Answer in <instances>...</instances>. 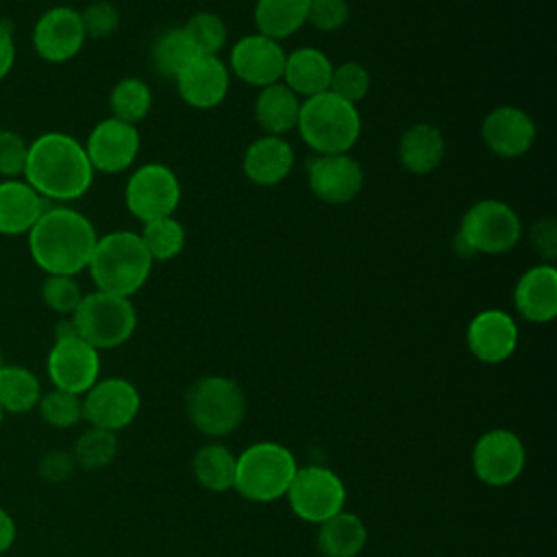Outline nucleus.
<instances>
[{
  "mask_svg": "<svg viewBox=\"0 0 557 557\" xmlns=\"http://www.w3.org/2000/svg\"><path fill=\"white\" fill-rule=\"evenodd\" d=\"M139 144V131L111 115L91 128L87 144L83 146L94 172L117 174L135 163Z\"/></svg>",
  "mask_w": 557,
  "mask_h": 557,
  "instance_id": "15",
  "label": "nucleus"
},
{
  "mask_svg": "<svg viewBox=\"0 0 557 557\" xmlns=\"http://www.w3.org/2000/svg\"><path fill=\"white\" fill-rule=\"evenodd\" d=\"M13 63H15L13 30H11V24L0 22V81L9 76Z\"/></svg>",
  "mask_w": 557,
  "mask_h": 557,
  "instance_id": "44",
  "label": "nucleus"
},
{
  "mask_svg": "<svg viewBox=\"0 0 557 557\" xmlns=\"http://www.w3.org/2000/svg\"><path fill=\"white\" fill-rule=\"evenodd\" d=\"M2 420H4V411H2V407H0V426H2Z\"/></svg>",
  "mask_w": 557,
  "mask_h": 557,
  "instance_id": "46",
  "label": "nucleus"
},
{
  "mask_svg": "<svg viewBox=\"0 0 557 557\" xmlns=\"http://www.w3.org/2000/svg\"><path fill=\"white\" fill-rule=\"evenodd\" d=\"M307 185L326 205H346L363 189V170L348 154H315L307 161Z\"/></svg>",
  "mask_w": 557,
  "mask_h": 557,
  "instance_id": "14",
  "label": "nucleus"
},
{
  "mask_svg": "<svg viewBox=\"0 0 557 557\" xmlns=\"http://www.w3.org/2000/svg\"><path fill=\"white\" fill-rule=\"evenodd\" d=\"M307 13L309 0H257L252 20L259 35L281 41L307 24Z\"/></svg>",
  "mask_w": 557,
  "mask_h": 557,
  "instance_id": "28",
  "label": "nucleus"
},
{
  "mask_svg": "<svg viewBox=\"0 0 557 557\" xmlns=\"http://www.w3.org/2000/svg\"><path fill=\"white\" fill-rule=\"evenodd\" d=\"M187 37L191 39L194 48L198 54L202 57H220L224 44H226V37H228V30H226V24L220 15L211 13V11H200V13H194L187 24L183 26Z\"/></svg>",
  "mask_w": 557,
  "mask_h": 557,
  "instance_id": "35",
  "label": "nucleus"
},
{
  "mask_svg": "<svg viewBox=\"0 0 557 557\" xmlns=\"http://www.w3.org/2000/svg\"><path fill=\"white\" fill-rule=\"evenodd\" d=\"M196 481L209 492H226L235 485L237 457L222 444H205L191 461Z\"/></svg>",
  "mask_w": 557,
  "mask_h": 557,
  "instance_id": "29",
  "label": "nucleus"
},
{
  "mask_svg": "<svg viewBox=\"0 0 557 557\" xmlns=\"http://www.w3.org/2000/svg\"><path fill=\"white\" fill-rule=\"evenodd\" d=\"M46 200L22 178L0 181V235H28Z\"/></svg>",
  "mask_w": 557,
  "mask_h": 557,
  "instance_id": "23",
  "label": "nucleus"
},
{
  "mask_svg": "<svg viewBox=\"0 0 557 557\" xmlns=\"http://www.w3.org/2000/svg\"><path fill=\"white\" fill-rule=\"evenodd\" d=\"M87 35L81 13L72 7H52L39 15L33 28V48L48 63H65L74 59Z\"/></svg>",
  "mask_w": 557,
  "mask_h": 557,
  "instance_id": "17",
  "label": "nucleus"
},
{
  "mask_svg": "<svg viewBox=\"0 0 557 557\" xmlns=\"http://www.w3.org/2000/svg\"><path fill=\"white\" fill-rule=\"evenodd\" d=\"M527 463L522 440L509 429H492L483 433L472 448V470L479 481L492 487L513 483Z\"/></svg>",
  "mask_w": 557,
  "mask_h": 557,
  "instance_id": "11",
  "label": "nucleus"
},
{
  "mask_svg": "<svg viewBox=\"0 0 557 557\" xmlns=\"http://www.w3.org/2000/svg\"><path fill=\"white\" fill-rule=\"evenodd\" d=\"M285 50L278 41L252 33L237 39L228 54V72L252 87H268L281 83L285 67Z\"/></svg>",
  "mask_w": 557,
  "mask_h": 557,
  "instance_id": "16",
  "label": "nucleus"
},
{
  "mask_svg": "<svg viewBox=\"0 0 557 557\" xmlns=\"http://www.w3.org/2000/svg\"><path fill=\"white\" fill-rule=\"evenodd\" d=\"M0 366H2V344H0Z\"/></svg>",
  "mask_w": 557,
  "mask_h": 557,
  "instance_id": "47",
  "label": "nucleus"
},
{
  "mask_svg": "<svg viewBox=\"0 0 557 557\" xmlns=\"http://www.w3.org/2000/svg\"><path fill=\"white\" fill-rule=\"evenodd\" d=\"M242 168L255 185L274 187L289 176L294 168V148L285 137L261 135L246 148Z\"/></svg>",
  "mask_w": 557,
  "mask_h": 557,
  "instance_id": "22",
  "label": "nucleus"
},
{
  "mask_svg": "<svg viewBox=\"0 0 557 557\" xmlns=\"http://www.w3.org/2000/svg\"><path fill=\"white\" fill-rule=\"evenodd\" d=\"M529 242L546 263H553L557 257V224H555V220L553 218L537 220L529 231Z\"/></svg>",
  "mask_w": 557,
  "mask_h": 557,
  "instance_id": "42",
  "label": "nucleus"
},
{
  "mask_svg": "<svg viewBox=\"0 0 557 557\" xmlns=\"http://www.w3.org/2000/svg\"><path fill=\"white\" fill-rule=\"evenodd\" d=\"M109 107L113 117L135 126L150 113L152 91L148 83H144L141 78H135V76L122 78L113 85L109 94Z\"/></svg>",
  "mask_w": 557,
  "mask_h": 557,
  "instance_id": "32",
  "label": "nucleus"
},
{
  "mask_svg": "<svg viewBox=\"0 0 557 557\" xmlns=\"http://www.w3.org/2000/svg\"><path fill=\"white\" fill-rule=\"evenodd\" d=\"M41 383L24 366H0V407L4 413H26L37 407Z\"/></svg>",
  "mask_w": 557,
  "mask_h": 557,
  "instance_id": "30",
  "label": "nucleus"
},
{
  "mask_svg": "<svg viewBox=\"0 0 557 557\" xmlns=\"http://www.w3.org/2000/svg\"><path fill=\"white\" fill-rule=\"evenodd\" d=\"M318 527V550L324 557H357L368 542L363 520L344 509Z\"/></svg>",
  "mask_w": 557,
  "mask_h": 557,
  "instance_id": "27",
  "label": "nucleus"
},
{
  "mask_svg": "<svg viewBox=\"0 0 557 557\" xmlns=\"http://www.w3.org/2000/svg\"><path fill=\"white\" fill-rule=\"evenodd\" d=\"M298 466L289 448L276 442H257L237 457L235 490L255 503H272L287 494Z\"/></svg>",
  "mask_w": 557,
  "mask_h": 557,
  "instance_id": "6",
  "label": "nucleus"
},
{
  "mask_svg": "<svg viewBox=\"0 0 557 557\" xmlns=\"http://www.w3.org/2000/svg\"><path fill=\"white\" fill-rule=\"evenodd\" d=\"M117 455V437L113 431L104 429H87L74 444V463L83 470H102Z\"/></svg>",
  "mask_w": 557,
  "mask_h": 557,
  "instance_id": "34",
  "label": "nucleus"
},
{
  "mask_svg": "<svg viewBox=\"0 0 557 557\" xmlns=\"http://www.w3.org/2000/svg\"><path fill=\"white\" fill-rule=\"evenodd\" d=\"M78 13H81L85 35L91 39H104V37L113 35L120 26V11L115 4H111L107 0H96Z\"/></svg>",
  "mask_w": 557,
  "mask_h": 557,
  "instance_id": "39",
  "label": "nucleus"
},
{
  "mask_svg": "<svg viewBox=\"0 0 557 557\" xmlns=\"http://www.w3.org/2000/svg\"><path fill=\"white\" fill-rule=\"evenodd\" d=\"M174 81L185 104L194 109H213L228 94L231 72L220 57L198 54Z\"/></svg>",
  "mask_w": 557,
  "mask_h": 557,
  "instance_id": "20",
  "label": "nucleus"
},
{
  "mask_svg": "<svg viewBox=\"0 0 557 557\" xmlns=\"http://www.w3.org/2000/svg\"><path fill=\"white\" fill-rule=\"evenodd\" d=\"M533 117L513 104L492 109L481 122V139L490 152L503 159H516L531 150L535 141Z\"/></svg>",
  "mask_w": 557,
  "mask_h": 557,
  "instance_id": "18",
  "label": "nucleus"
},
{
  "mask_svg": "<svg viewBox=\"0 0 557 557\" xmlns=\"http://www.w3.org/2000/svg\"><path fill=\"white\" fill-rule=\"evenodd\" d=\"M296 131L315 154H339L357 144L361 117L357 104L322 91L300 102Z\"/></svg>",
  "mask_w": 557,
  "mask_h": 557,
  "instance_id": "4",
  "label": "nucleus"
},
{
  "mask_svg": "<svg viewBox=\"0 0 557 557\" xmlns=\"http://www.w3.org/2000/svg\"><path fill=\"white\" fill-rule=\"evenodd\" d=\"M48 376L57 389L85 394L100 374V355L83 337L72 335L54 339L48 352Z\"/></svg>",
  "mask_w": 557,
  "mask_h": 557,
  "instance_id": "13",
  "label": "nucleus"
},
{
  "mask_svg": "<svg viewBox=\"0 0 557 557\" xmlns=\"http://www.w3.org/2000/svg\"><path fill=\"white\" fill-rule=\"evenodd\" d=\"M185 409L187 418L200 433L209 437H224L242 424L246 396L233 379L209 374L189 385L185 394Z\"/></svg>",
  "mask_w": 557,
  "mask_h": 557,
  "instance_id": "5",
  "label": "nucleus"
},
{
  "mask_svg": "<svg viewBox=\"0 0 557 557\" xmlns=\"http://www.w3.org/2000/svg\"><path fill=\"white\" fill-rule=\"evenodd\" d=\"M24 181L44 200H76L94 181L85 146L67 133L50 131L28 144Z\"/></svg>",
  "mask_w": 557,
  "mask_h": 557,
  "instance_id": "1",
  "label": "nucleus"
},
{
  "mask_svg": "<svg viewBox=\"0 0 557 557\" xmlns=\"http://www.w3.org/2000/svg\"><path fill=\"white\" fill-rule=\"evenodd\" d=\"M96 239L94 224L81 211L46 207L28 231V250L37 268L46 274L76 276L87 270Z\"/></svg>",
  "mask_w": 557,
  "mask_h": 557,
  "instance_id": "2",
  "label": "nucleus"
},
{
  "mask_svg": "<svg viewBox=\"0 0 557 557\" xmlns=\"http://www.w3.org/2000/svg\"><path fill=\"white\" fill-rule=\"evenodd\" d=\"M285 496L300 520L320 524L344 509L346 487L331 468L305 466L296 470Z\"/></svg>",
  "mask_w": 557,
  "mask_h": 557,
  "instance_id": "9",
  "label": "nucleus"
},
{
  "mask_svg": "<svg viewBox=\"0 0 557 557\" xmlns=\"http://www.w3.org/2000/svg\"><path fill=\"white\" fill-rule=\"evenodd\" d=\"M124 202L139 222L174 215L181 202L178 176L163 163H144L126 181Z\"/></svg>",
  "mask_w": 557,
  "mask_h": 557,
  "instance_id": "10",
  "label": "nucleus"
},
{
  "mask_svg": "<svg viewBox=\"0 0 557 557\" xmlns=\"http://www.w3.org/2000/svg\"><path fill=\"white\" fill-rule=\"evenodd\" d=\"M37 407L41 420L54 429H70L83 420V398L65 389L54 387L41 394Z\"/></svg>",
  "mask_w": 557,
  "mask_h": 557,
  "instance_id": "36",
  "label": "nucleus"
},
{
  "mask_svg": "<svg viewBox=\"0 0 557 557\" xmlns=\"http://www.w3.org/2000/svg\"><path fill=\"white\" fill-rule=\"evenodd\" d=\"M446 152V139L435 124H411L398 144L400 165L411 174H431L440 168Z\"/></svg>",
  "mask_w": 557,
  "mask_h": 557,
  "instance_id": "25",
  "label": "nucleus"
},
{
  "mask_svg": "<svg viewBox=\"0 0 557 557\" xmlns=\"http://www.w3.org/2000/svg\"><path fill=\"white\" fill-rule=\"evenodd\" d=\"M329 91L350 104H357L370 91V72L359 61H344L333 65Z\"/></svg>",
  "mask_w": 557,
  "mask_h": 557,
  "instance_id": "37",
  "label": "nucleus"
},
{
  "mask_svg": "<svg viewBox=\"0 0 557 557\" xmlns=\"http://www.w3.org/2000/svg\"><path fill=\"white\" fill-rule=\"evenodd\" d=\"M28 141L9 128H0V176L17 178L24 174Z\"/></svg>",
  "mask_w": 557,
  "mask_h": 557,
  "instance_id": "41",
  "label": "nucleus"
},
{
  "mask_svg": "<svg viewBox=\"0 0 557 557\" xmlns=\"http://www.w3.org/2000/svg\"><path fill=\"white\" fill-rule=\"evenodd\" d=\"M513 307L527 322L535 324L557 315V270L553 263H537L516 281Z\"/></svg>",
  "mask_w": 557,
  "mask_h": 557,
  "instance_id": "21",
  "label": "nucleus"
},
{
  "mask_svg": "<svg viewBox=\"0 0 557 557\" xmlns=\"http://www.w3.org/2000/svg\"><path fill=\"white\" fill-rule=\"evenodd\" d=\"M522 237L518 213L503 200H479L461 218L457 246L470 255L509 252Z\"/></svg>",
  "mask_w": 557,
  "mask_h": 557,
  "instance_id": "8",
  "label": "nucleus"
},
{
  "mask_svg": "<svg viewBox=\"0 0 557 557\" xmlns=\"http://www.w3.org/2000/svg\"><path fill=\"white\" fill-rule=\"evenodd\" d=\"M139 237H141V244L148 250L152 263L154 261L163 263V261L178 257L185 246V228L174 215L144 222Z\"/></svg>",
  "mask_w": 557,
  "mask_h": 557,
  "instance_id": "33",
  "label": "nucleus"
},
{
  "mask_svg": "<svg viewBox=\"0 0 557 557\" xmlns=\"http://www.w3.org/2000/svg\"><path fill=\"white\" fill-rule=\"evenodd\" d=\"M15 522L7 509L0 507V555L7 553L15 542Z\"/></svg>",
  "mask_w": 557,
  "mask_h": 557,
  "instance_id": "45",
  "label": "nucleus"
},
{
  "mask_svg": "<svg viewBox=\"0 0 557 557\" xmlns=\"http://www.w3.org/2000/svg\"><path fill=\"white\" fill-rule=\"evenodd\" d=\"M198 57L185 28L163 30L150 46V65L163 78H176L187 63Z\"/></svg>",
  "mask_w": 557,
  "mask_h": 557,
  "instance_id": "31",
  "label": "nucleus"
},
{
  "mask_svg": "<svg viewBox=\"0 0 557 557\" xmlns=\"http://www.w3.org/2000/svg\"><path fill=\"white\" fill-rule=\"evenodd\" d=\"M333 74L331 59L318 48H296L285 57L283 81L298 98H311L315 94L329 91Z\"/></svg>",
  "mask_w": 557,
  "mask_h": 557,
  "instance_id": "24",
  "label": "nucleus"
},
{
  "mask_svg": "<svg viewBox=\"0 0 557 557\" xmlns=\"http://www.w3.org/2000/svg\"><path fill=\"white\" fill-rule=\"evenodd\" d=\"M466 344L479 361L500 363L518 346V324L503 309L479 311L466 329Z\"/></svg>",
  "mask_w": 557,
  "mask_h": 557,
  "instance_id": "19",
  "label": "nucleus"
},
{
  "mask_svg": "<svg viewBox=\"0 0 557 557\" xmlns=\"http://www.w3.org/2000/svg\"><path fill=\"white\" fill-rule=\"evenodd\" d=\"M72 470H74V457H70L63 450H50L39 461V474L52 483L65 481L72 474Z\"/></svg>",
  "mask_w": 557,
  "mask_h": 557,
  "instance_id": "43",
  "label": "nucleus"
},
{
  "mask_svg": "<svg viewBox=\"0 0 557 557\" xmlns=\"http://www.w3.org/2000/svg\"><path fill=\"white\" fill-rule=\"evenodd\" d=\"M98 292L131 298L150 276L152 259L135 231H111L96 239L87 263Z\"/></svg>",
  "mask_w": 557,
  "mask_h": 557,
  "instance_id": "3",
  "label": "nucleus"
},
{
  "mask_svg": "<svg viewBox=\"0 0 557 557\" xmlns=\"http://www.w3.org/2000/svg\"><path fill=\"white\" fill-rule=\"evenodd\" d=\"M139 392L137 387L120 376H109L96 381L83 398V418L104 431H120L128 426L139 413Z\"/></svg>",
  "mask_w": 557,
  "mask_h": 557,
  "instance_id": "12",
  "label": "nucleus"
},
{
  "mask_svg": "<svg viewBox=\"0 0 557 557\" xmlns=\"http://www.w3.org/2000/svg\"><path fill=\"white\" fill-rule=\"evenodd\" d=\"M350 17L348 0H309L307 22L322 33L339 30Z\"/></svg>",
  "mask_w": 557,
  "mask_h": 557,
  "instance_id": "40",
  "label": "nucleus"
},
{
  "mask_svg": "<svg viewBox=\"0 0 557 557\" xmlns=\"http://www.w3.org/2000/svg\"><path fill=\"white\" fill-rule=\"evenodd\" d=\"M300 102L302 100L285 83L261 87L255 98V120L265 135L283 137L296 128Z\"/></svg>",
  "mask_w": 557,
  "mask_h": 557,
  "instance_id": "26",
  "label": "nucleus"
},
{
  "mask_svg": "<svg viewBox=\"0 0 557 557\" xmlns=\"http://www.w3.org/2000/svg\"><path fill=\"white\" fill-rule=\"evenodd\" d=\"M41 300L50 311L72 315L83 300V292L74 276L46 274V281L41 283Z\"/></svg>",
  "mask_w": 557,
  "mask_h": 557,
  "instance_id": "38",
  "label": "nucleus"
},
{
  "mask_svg": "<svg viewBox=\"0 0 557 557\" xmlns=\"http://www.w3.org/2000/svg\"><path fill=\"white\" fill-rule=\"evenodd\" d=\"M78 337L96 350H109L131 339L137 326V311L131 298L91 292L83 296L76 311L70 315Z\"/></svg>",
  "mask_w": 557,
  "mask_h": 557,
  "instance_id": "7",
  "label": "nucleus"
}]
</instances>
